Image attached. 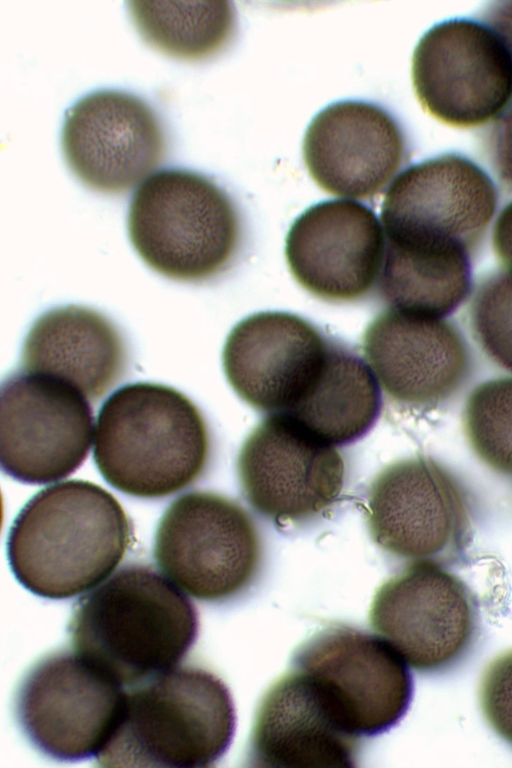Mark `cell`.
I'll return each instance as SVG.
<instances>
[{"label":"cell","instance_id":"12","mask_svg":"<svg viewBox=\"0 0 512 768\" xmlns=\"http://www.w3.org/2000/svg\"><path fill=\"white\" fill-rule=\"evenodd\" d=\"M371 626L420 671L445 669L470 649L479 625L470 587L444 565L413 561L376 592Z\"/></svg>","mask_w":512,"mask_h":768},{"label":"cell","instance_id":"25","mask_svg":"<svg viewBox=\"0 0 512 768\" xmlns=\"http://www.w3.org/2000/svg\"><path fill=\"white\" fill-rule=\"evenodd\" d=\"M463 432L483 464L512 476V377L490 380L471 393L464 408Z\"/></svg>","mask_w":512,"mask_h":768},{"label":"cell","instance_id":"28","mask_svg":"<svg viewBox=\"0 0 512 768\" xmlns=\"http://www.w3.org/2000/svg\"><path fill=\"white\" fill-rule=\"evenodd\" d=\"M488 153L498 177L512 186V100L491 127Z\"/></svg>","mask_w":512,"mask_h":768},{"label":"cell","instance_id":"20","mask_svg":"<svg viewBox=\"0 0 512 768\" xmlns=\"http://www.w3.org/2000/svg\"><path fill=\"white\" fill-rule=\"evenodd\" d=\"M358 740L343 727L313 680L294 669L261 700L249 760L268 768L354 767Z\"/></svg>","mask_w":512,"mask_h":768},{"label":"cell","instance_id":"17","mask_svg":"<svg viewBox=\"0 0 512 768\" xmlns=\"http://www.w3.org/2000/svg\"><path fill=\"white\" fill-rule=\"evenodd\" d=\"M364 353L387 397L416 411L449 400L470 370L463 338L443 318L392 308L368 326Z\"/></svg>","mask_w":512,"mask_h":768},{"label":"cell","instance_id":"16","mask_svg":"<svg viewBox=\"0 0 512 768\" xmlns=\"http://www.w3.org/2000/svg\"><path fill=\"white\" fill-rule=\"evenodd\" d=\"M332 340L297 315L257 313L230 332L223 349L224 372L249 405L270 414L287 412L319 380Z\"/></svg>","mask_w":512,"mask_h":768},{"label":"cell","instance_id":"7","mask_svg":"<svg viewBox=\"0 0 512 768\" xmlns=\"http://www.w3.org/2000/svg\"><path fill=\"white\" fill-rule=\"evenodd\" d=\"M373 541L413 561L459 560L472 534V512L461 482L428 457L397 461L377 475L366 494Z\"/></svg>","mask_w":512,"mask_h":768},{"label":"cell","instance_id":"8","mask_svg":"<svg viewBox=\"0 0 512 768\" xmlns=\"http://www.w3.org/2000/svg\"><path fill=\"white\" fill-rule=\"evenodd\" d=\"M123 686L78 653L49 655L25 675L15 701L28 741L58 761L96 758L120 716Z\"/></svg>","mask_w":512,"mask_h":768},{"label":"cell","instance_id":"13","mask_svg":"<svg viewBox=\"0 0 512 768\" xmlns=\"http://www.w3.org/2000/svg\"><path fill=\"white\" fill-rule=\"evenodd\" d=\"M92 433L91 406L69 383L26 371L2 382L0 460L13 479L45 484L67 477L86 459Z\"/></svg>","mask_w":512,"mask_h":768},{"label":"cell","instance_id":"18","mask_svg":"<svg viewBox=\"0 0 512 768\" xmlns=\"http://www.w3.org/2000/svg\"><path fill=\"white\" fill-rule=\"evenodd\" d=\"M385 253L383 228L367 206L350 200L318 203L293 223L286 256L296 280L330 301H351L378 282Z\"/></svg>","mask_w":512,"mask_h":768},{"label":"cell","instance_id":"4","mask_svg":"<svg viewBox=\"0 0 512 768\" xmlns=\"http://www.w3.org/2000/svg\"><path fill=\"white\" fill-rule=\"evenodd\" d=\"M235 727L220 678L173 667L125 690L117 725L95 759L104 767H209L228 750Z\"/></svg>","mask_w":512,"mask_h":768},{"label":"cell","instance_id":"21","mask_svg":"<svg viewBox=\"0 0 512 768\" xmlns=\"http://www.w3.org/2000/svg\"><path fill=\"white\" fill-rule=\"evenodd\" d=\"M23 371L49 375L98 400L123 377L125 341L98 311L77 305L53 308L30 328L22 348Z\"/></svg>","mask_w":512,"mask_h":768},{"label":"cell","instance_id":"11","mask_svg":"<svg viewBox=\"0 0 512 768\" xmlns=\"http://www.w3.org/2000/svg\"><path fill=\"white\" fill-rule=\"evenodd\" d=\"M412 80L422 107L454 127L495 120L512 100V60L485 23L452 18L431 27L418 42Z\"/></svg>","mask_w":512,"mask_h":768},{"label":"cell","instance_id":"24","mask_svg":"<svg viewBox=\"0 0 512 768\" xmlns=\"http://www.w3.org/2000/svg\"><path fill=\"white\" fill-rule=\"evenodd\" d=\"M141 38L166 55L201 60L221 50L235 29V10L227 1H128Z\"/></svg>","mask_w":512,"mask_h":768},{"label":"cell","instance_id":"29","mask_svg":"<svg viewBox=\"0 0 512 768\" xmlns=\"http://www.w3.org/2000/svg\"><path fill=\"white\" fill-rule=\"evenodd\" d=\"M483 20L500 38L512 60V1L491 3L484 11Z\"/></svg>","mask_w":512,"mask_h":768},{"label":"cell","instance_id":"6","mask_svg":"<svg viewBox=\"0 0 512 768\" xmlns=\"http://www.w3.org/2000/svg\"><path fill=\"white\" fill-rule=\"evenodd\" d=\"M261 557L256 528L236 502L207 491L174 500L158 524L154 558L179 589L206 602L244 591Z\"/></svg>","mask_w":512,"mask_h":768},{"label":"cell","instance_id":"14","mask_svg":"<svg viewBox=\"0 0 512 768\" xmlns=\"http://www.w3.org/2000/svg\"><path fill=\"white\" fill-rule=\"evenodd\" d=\"M237 470L250 505L277 522H299L326 510L345 477L335 446L285 413L270 414L249 435Z\"/></svg>","mask_w":512,"mask_h":768},{"label":"cell","instance_id":"5","mask_svg":"<svg viewBox=\"0 0 512 768\" xmlns=\"http://www.w3.org/2000/svg\"><path fill=\"white\" fill-rule=\"evenodd\" d=\"M127 228L151 269L183 282L223 272L241 237L240 218L226 191L186 169L159 171L143 182L131 199Z\"/></svg>","mask_w":512,"mask_h":768},{"label":"cell","instance_id":"23","mask_svg":"<svg viewBox=\"0 0 512 768\" xmlns=\"http://www.w3.org/2000/svg\"><path fill=\"white\" fill-rule=\"evenodd\" d=\"M392 309L443 318L465 300L471 288L469 251L403 250L385 246L378 279Z\"/></svg>","mask_w":512,"mask_h":768},{"label":"cell","instance_id":"22","mask_svg":"<svg viewBox=\"0 0 512 768\" xmlns=\"http://www.w3.org/2000/svg\"><path fill=\"white\" fill-rule=\"evenodd\" d=\"M380 409V386L370 366L333 340L324 370L311 392L284 413L336 446L364 436Z\"/></svg>","mask_w":512,"mask_h":768},{"label":"cell","instance_id":"3","mask_svg":"<svg viewBox=\"0 0 512 768\" xmlns=\"http://www.w3.org/2000/svg\"><path fill=\"white\" fill-rule=\"evenodd\" d=\"M209 448L197 406L166 385H125L98 413L96 466L109 485L130 496L162 498L186 488L203 473Z\"/></svg>","mask_w":512,"mask_h":768},{"label":"cell","instance_id":"1","mask_svg":"<svg viewBox=\"0 0 512 768\" xmlns=\"http://www.w3.org/2000/svg\"><path fill=\"white\" fill-rule=\"evenodd\" d=\"M132 539L120 502L101 486L69 480L34 495L14 520L7 556L17 581L47 599H67L99 585Z\"/></svg>","mask_w":512,"mask_h":768},{"label":"cell","instance_id":"27","mask_svg":"<svg viewBox=\"0 0 512 768\" xmlns=\"http://www.w3.org/2000/svg\"><path fill=\"white\" fill-rule=\"evenodd\" d=\"M478 699L489 726L512 744V649L487 665L480 679Z\"/></svg>","mask_w":512,"mask_h":768},{"label":"cell","instance_id":"9","mask_svg":"<svg viewBox=\"0 0 512 768\" xmlns=\"http://www.w3.org/2000/svg\"><path fill=\"white\" fill-rule=\"evenodd\" d=\"M497 189L467 157L443 154L407 168L385 196V245L402 249L461 248L470 252L496 211Z\"/></svg>","mask_w":512,"mask_h":768},{"label":"cell","instance_id":"30","mask_svg":"<svg viewBox=\"0 0 512 768\" xmlns=\"http://www.w3.org/2000/svg\"><path fill=\"white\" fill-rule=\"evenodd\" d=\"M493 242L498 257L512 271V201L495 223Z\"/></svg>","mask_w":512,"mask_h":768},{"label":"cell","instance_id":"10","mask_svg":"<svg viewBox=\"0 0 512 768\" xmlns=\"http://www.w3.org/2000/svg\"><path fill=\"white\" fill-rule=\"evenodd\" d=\"M293 667L317 685L344 728L375 736L407 712L413 680L407 664L381 636L345 625L312 636L296 651Z\"/></svg>","mask_w":512,"mask_h":768},{"label":"cell","instance_id":"26","mask_svg":"<svg viewBox=\"0 0 512 768\" xmlns=\"http://www.w3.org/2000/svg\"><path fill=\"white\" fill-rule=\"evenodd\" d=\"M472 324L489 357L512 372V271L482 285L473 301Z\"/></svg>","mask_w":512,"mask_h":768},{"label":"cell","instance_id":"2","mask_svg":"<svg viewBox=\"0 0 512 768\" xmlns=\"http://www.w3.org/2000/svg\"><path fill=\"white\" fill-rule=\"evenodd\" d=\"M68 630L76 653L129 688L179 663L197 639L199 620L173 582L130 564L78 602Z\"/></svg>","mask_w":512,"mask_h":768},{"label":"cell","instance_id":"15","mask_svg":"<svg viewBox=\"0 0 512 768\" xmlns=\"http://www.w3.org/2000/svg\"><path fill=\"white\" fill-rule=\"evenodd\" d=\"M61 148L79 181L113 195L130 190L161 163L166 138L144 100L125 91L99 90L66 111Z\"/></svg>","mask_w":512,"mask_h":768},{"label":"cell","instance_id":"19","mask_svg":"<svg viewBox=\"0 0 512 768\" xmlns=\"http://www.w3.org/2000/svg\"><path fill=\"white\" fill-rule=\"evenodd\" d=\"M303 157L326 192L365 199L381 192L401 168L406 142L397 121L382 107L355 100L321 110L303 141Z\"/></svg>","mask_w":512,"mask_h":768}]
</instances>
